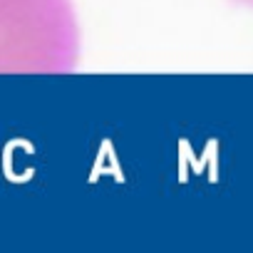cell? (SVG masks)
<instances>
[{
  "instance_id": "obj_1",
  "label": "cell",
  "mask_w": 253,
  "mask_h": 253,
  "mask_svg": "<svg viewBox=\"0 0 253 253\" xmlns=\"http://www.w3.org/2000/svg\"><path fill=\"white\" fill-rule=\"evenodd\" d=\"M75 55L67 0H0V70H65Z\"/></svg>"
},
{
  "instance_id": "obj_2",
  "label": "cell",
  "mask_w": 253,
  "mask_h": 253,
  "mask_svg": "<svg viewBox=\"0 0 253 253\" xmlns=\"http://www.w3.org/2000/svg\"><path fill=\"white\" fill-rule=\"evenodd\" d=\"M243 5H248V8H253V0H241Z\"/></svg>"
}]
</instances>
